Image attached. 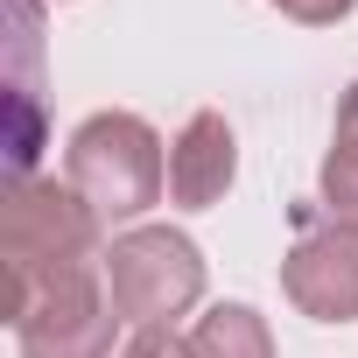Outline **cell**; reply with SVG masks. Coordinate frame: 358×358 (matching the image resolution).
Here are the masks:
<instances>
[{"label":"cell","mask_w":358,"mask_h":358,"mask_svg":"<svg viewBox=\"0 0 358 358\" xmlns=\"http://www.w3.org/2000/svg\"><path fill=\"white\" fill-rule=\"evenodd\" d=\"M99 211L57 183V176H15L8 183V323L57 281L106 267L99 253Z\"/></svg>","instance_id":"6da1fadb"},{"label":"cell","mask_w":358,"mask_h":358,"mask_svg":"<svg viewBox=\"0 0 358 358\" xmlns=\"http://www.w3.org/2000/svg\"><path fill=\"white\" fill-rule=\"evenodd\" d=\"M64 183L99 218H141L169 190V155L162 134L141 113H92L64 148Z\"/></svg>","instance_id":"7a4b0ae2"},{"label":"cell","mask_w":358,"mask_h":358,"mask_svg":"<svg viewBox=\"0 0 358 358\" xmlns=\"http://www.w3.org/2000/svg\"><path fill=\"white\" fill-rule=\"evenodd\" d=\"M106 295H113L120 323L176 330V316H190L204 302V253L176 225H134L106 246Z\"/></svg>","instance_id":"3957f363"},{"label":"cell","mask_w":358,"mask_h":358,"mask_svg":"<svg viewBox=\"0 0 358 358\" xmlns=\"http://www.w3.org/2000/svg\"><path fill=\"white\" fill-rule=\"evenodd\" d=\"M281 288L316 323H358V225H337L330 211H295V246L281 260Z\"/></svg>","instance_id":"277c9868"},{"label":"cell","mask_w":358,"mask_h":358,"mask_svg":"<svg viewBox=\"0 0 358 358\" xmlns=\"http://www.w3.org/2000/svg\"><path fill=\"white\" fill-rule=\"evenodd\" d=\"M113 330H120V309L106 295V267H85V274L43 288L15 316L22 358H120L113 351Z\"/></svg>","instance_id":"5b68a950"},{"label":"cell","mask_w":358,"mask_h":358,"mask_svg":"<svg viewBox=\"0 0 358 358\" xmlns=\"http://www.w3.org/2000/svg\"><path fill=\"white\" fill-rule=\"evenodd\" d=\"M239 176V141L225 127V113H190L183 134L169 141V197L183 211H211Z\"/></svg>","instance_id":"8992f818"},{"label":"cell","mask_w":358,"mask_h":358,"mask_svg":"<svg viewBox=\"0 0 358 358\" xmlns=\"http://www.w3.org/2000/svg\"><path fill=\"white\" fill-rule=\"evenodd\" d=\"M190 358H274L267 316L246 302H218L190 323Z\"/></svg>","instance_id":"52a82bcc"},{"label":"cell","mask_w":358,"mask_h":358,"mask_svg":"<svg viewBox=\"0 0 358 358\" xmlns=\"http://www.w3.org/2000/svg\"><path fill=\"white\" fill-rule=\"evenodd\" d=\"M316 190H323V211H330L337 225H358V148H330V155H323Z\"/></svg>","instance_id":"ba28073f"},{"label":"cell","mask_w":358,"mask_h":358,"mask_svg":"<svg viewBox=\"0 0 358 358\" xmlns=\"http://www.w3.org/2000/svg\"><path fill=\"white\" fill-rule=\"evenodd\" d=\"M120 358H190V337H176L169 323H155V330H134L120 344Z\"/></svg>","instance_id":"9c48e42d"},{"label":"cell","mask_w":358,"mask_h":358,"mask_svg":"<svg viewBox=\"0 0 358 358\" xmlns=\"http://www.w3.org/2000/svg\"><path fill=\"white\" fill-rule=\"evenodd\" d=\"M267 8H281L288 22H302V29H330V22H344L358 0H267Z\"/></svg>","instance_id":"30bf717a"},{"label":"cell","mask_w":358,"mask_h":358,"mask_svg":"<svg viewBox=\"0 0 358 358\" xmlns=\"http://www.w3.org/2000/svg\"><path fill=\"white\" fill-rule=\"evenodd\" d=\"M337 148H358V85L337 99Z\"/></svg>","instance_id":"8fae6325"}]
</instances>
